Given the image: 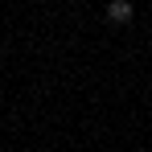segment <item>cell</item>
I'll use <instances>...</instances> for the list:
<instances>
[{
	"mask_svg": "<svg viewBox=\"0 0 152 152\" xmlns=\"http://www.w3.org/2000/svg\"><path fill=\"white\" fill-rule=\"evenodd\" d=\"M107 21L111 25H132V0H111L107 4Z\"/></svg>",
	"mask_w": 152,
	"mask_h": 152,
	"instance_id": "obj_1",
	"label": "cell"
}]
</instances>
